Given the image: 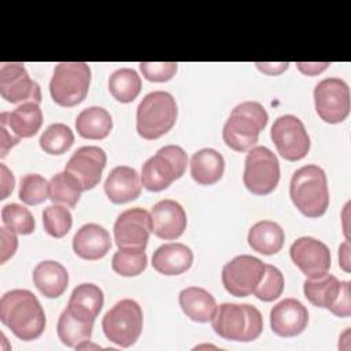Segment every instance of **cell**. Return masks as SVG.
Wrapping results in <instances>:
<instances>
[{
	"instance_id": "6da1fadb",
	"label": "cell",
	"mask_w": 351,
	"mask_h": 351,
	"mask_svg": "<svg viewBox=\"0 0 351 351\" xmlns=\"http://www.w3.org/2000/svg\"><path fill=\"white\" fill-rule=\"evenodd\" d=\"M1 322L21 340L30 341L40 337L45 329V313L27 289H12L0 299Z\"/></svg>"
},
{
	"instance_id": "7a4b0ae2",
	"label": "cell",
	"mask_w": 351,
	"mask_h": 351,
	"mask_svg": "<svg viewBox=\"0 0 351 351\" xmlns=\"http://www.w3.org/2000/svg\"><path fill=\"white\" fill-rule=\"evenodd\" d=\"M289 196L304 217L318 218L324 215L329 206L325 171L318 165H306L298 169L291 178Z\"/></svg>"
},
{
	"instance_id": "3957f363",
	"label": "cell",
	"mask_w": 351,
	"mask_h": 351,
	"mask_svg": "<svg viewBox=\"0 0 351 351\" xmlns=\"http://www.w3.org/2000/svg\"><path fill=\"white\" fill-rule=\"evenodd\" d=\"M269 115L258 101L237 104L223 125L222 137L225 144L237 152L251 149L259 138V133L267 125Z\"/></svg>"
},
{
	"instance_id": "277c9868",
	"label": "cell",
	"mask_w": 351,
	"mask_h": 351,
	"mask_svg": "<svg viewBox=\"0 0 351 351\" xmlns=\"http://www.w3.org/2000/svg\"><path fill=\"white\" fill-rule=\"evenodd\" d=\"M214 332L225 340L252 341L263 329L261 311L248 303H222L211 319Z\"/></svg>"
},
{
	"instance_id": "5b68a950",
	"label": "cell",
	"mask_w": 351,
	"mask_h": 351,
	"mask_svg": "<svg viewBox=\"0 0 351 351\" xmlns=\"http://www.w3.org/2000/svg\"><path fill=\"white\" fill-rule=\"evenodd\" d=\"M177 121L174 97L165 90H155L144 96L137 107L136 129L145 140H156L166 134Z\"/></svg>"
},
{
	"instance_id": "8992f818",
	"label": "cell",
	"mask_w": 351,
	"mask_h": 351,
	"mask_svg": "<svg viewBox=\"0 0 351 351\" xmlns=\"http://www.w3.org/2000/svg\"><path fill=\"white\" fill-rule=\"evenodd\" d=\"M186 165L188 156L180 145H165L143 165L141 185L149 192H160L184 176Z\"/></svg>"
},
{
	"instance_id": "52a82bcc",
	"label": "cell",
	"mask_w": 351,
	"mask_h": 351,
	"mask_svg": "<svg viewBox=\"0 0 351 351\" xmlns=\"http://www.w3.org/2000/svg\"><path fill=\"white\" fill-rule=\"evenodd\" d=\"M90 85V67L85 62H62L55 66L49 82L52 100L62 107L84 101Z\"/></svg>"
},
{
	"instance_id": "ba28073f",
	"label": "cell",
	"mask_w": 351,
	"mask_h": 351,
	"mask_svg": "<svg viewBox=\"0 0 351 351\" xmlns=\"http://www.w3.org/2000/svg\"><path fill=\"white\" fill-rule=\"evenodd\" d=\"M101 328L106 337L119 347L133 346L143 330V310L133 299L117 302L103 317Z\"/></svg>"
},
{
	"instance_id": "9c48e42d",
	"label": "cell",
	"mask_w": 351,
	"mask_h": 351,
	"mask_svg": "<svg viewBox=\"0 0 351 351\" xmlns=\"http://www.w3.org/2000/svg\"><path fill=\"white\" fill-rule=\"evenodd\" d=\"M243 181L245 188L258 196L271 193L280 181L277 156L266 147H252L245 158Z\"/></svg>"
},
{
	"instance_id": "30bf717a",
	"label": "cell",
	"mask_w": 351,
	"mask_h": 351,
	"mask_svg": "<svg viewBox=\"0 0 351 351\" xmlns=\"http://www.w3.org/2000/svg\"><path fill=\"white\" fill-rule=\"evenodd\" d=\"M314 104L318 117L326 123L343 122L351 107L347 82L336 77L319 81L314 88Z\"/></svg>"
},
{
	"instance_id": "8fae6325",
	"label": "cell",
	"mask_w": 351,
	"mask_h": 351,
	"mask_svg": "<svg viewBox=\"0 0 351 351\" xmlns=\"http://www.w3.org/2000/svg\"><path fill=\"white\" fill-rule=\"evenodd\" d=\"M277 152L287 160L303 159L310 149V137L303 122L291 114L278 117L270 130Z\"/></svg>"
},
{
	"instance_id": "7c38bea8",
	"label": "cell",
	"mask_w": 351,
	"mask_h": 351,
	"mask_svg": "<svg viewBox=\"0 0 351 351\" xmlns=\"http://www.w3.org/2000/svg\"><path fill=\"white\" fill-rule=\"evenodd\" d=\"M265 271V263L252 255H237L222 267V284L236 298L254 293Z\"/></svg>"
},
{
	"instance_id": "4fadbf2b",
	"label": "cell",
	"mask_w": 351,
	"mask_h": 351,
	"mask_svg": "<svg viewBox=\"0 0 351 351\" xmlns=\"http://www.w3.org/2000/svg\"><path fill=\"white\" fill-rule=\"evenodd\" d=\"M0 95L12 104L41 101L40 85L33 81L23 63L8 62L0 66Z\"/></svg>"
},
{
	"instance_id": "5bb4252c",
	"label": "cell",
	"mask_w": 351,
	"mask_h": 351,
	"mask_svg": "<svg viewBox=\"0 0 351 351\" xmlns=\"http://www.w3.org/2000/svg\"><path fill=\"white\" fill-rule=\"evenodd\" d=\"M151 232V214L141 207L122 211L114 223V237L119 248L145 250Z\"/></svg>"
},
{
	"instance_id": "9a60e30c",
	"label": "cell",
	"mask_w": 351,
	"mask_h": 351,
	"mask_svg": "<svg viewBox=\"0 0 351 351\" xmlns=\"http://www.w3.org/2000/svg\"><path fill=\"white\" fill-rule=\"evenodd\" d=\"M106 163L107 155L103 148L96 145H84L71 155L64 171L77 180L82 191H89L100 182Z\"/></svg>"
},
{
	"instance_id": "2e32d148",
	"label": "cell",
	"mask_w": 351,
	"mask_h": 351,
	"mask_svg": "<svg viewBox=\"0 0 351 351\" xmlns=\"http://www.w3.org/2000/svg\"><path fill=\"white\" fill-rule=\"evenodd\" d=\"M289 255L306 277H317L328 273L330 269V251L328 245L314 237L303 236L296 239L289 248Z\"/></svg>"
},
{
	"instance_id": "e0dca14e",
	"label": "cell",
	"mask_w": 351,
	"mask_h": 351,
	"mask_svg": "<svg viewBox=\"0 0 351 351\" xmlns=\"http://www.w3.org/2000/svg\"><path fill=\"white\" fill-rule=\"evenodd\" d=\"M308 324L307 308L293 298H285L270 310L271 330L280 337H295Z\"/></svg>"
},
{
	"instance_id": "ac0fdd59",
	"label": "cell",
	"mask_w": 351,
	"mask_h": 351,
	"mask_svg": "<svg viewBox=\"0 0 351 351\" xmlns=\"http://www.w3.org/2000/svg\"><path fill=\"white\" fill-rule=\"evenodd\" d=\"M152 232L163 240H176L186 229V214L182 206L171 199H163L151 210Z\"/></svg>"
},
{
	"instance_id": "d6986e66",
	"label": "cell",
	"mask_w": 351,
	"mask_h": 351,
	"mask_svg": "<svg viewBox=\"0 0 351 351\" xmlns=\"http://www.w3.org/2000/svg\"><path fill=\"white\" fill-rule=\"evenodd\" d=\"M104 192L112 203L123 204L140 196L141 180L133 167L117 166L104 181Z\"/></svg>"
},
{
	"instance_id": "ffe728a7",
	"label": "cell",
	"mask_w": 351,
	"mask_h": 351,
	"mask_svg": "<svg viewBox=\"0 0 351 351\" xmlns=\"http://www.w3.org/2000/svg\"><path fill=\"white\" fill-rule=\"evenodd\" d=\"M111 248L110 233L97 223H85L73 237L74 252L86 261L101 259Z\"/></svg>"
},
{
	"instance_id": "44dd1931",
	"label": "cell",
	"mask_w": 351,
	"mask_h": 351,
	"mask_svg": "<svg viewBox=\"0 0 351 351\" xmlns=\"http://www.w3.org/2000/svg\"><path fill=\"white\" fill-rule=\"evenodd\" d=\"M193 262V252L181 243L162 244L152 255V267L165 276H178L186 271Z\"/></svg>"
},
{
	"instance_id": "7402d4cb",
	"label": "cell",
	"mask_w": 351,
	"mask_h": 351,
	"mask_svg": "<svg viewBox=\"0 0 351 351\" xmlns=\"http://www.w3.org/2000/svg\"><path fill=\"white\" fill-rule=\"evenodd\" d=\"M0 123H4L19 138H27L40 130L43 111L38 103H22L11 112H1Z\"/></svg>"
},
{
	"instance_id": "603a6c76",
	"label": "cell",
	"mask_w": 351,
	"mask_h": 351,
	"mask_svg": "<svg viewBox=\"0 0 351 351\" xmlns=\"http://www.w3.org/2000/svg\"><path fill=\"white\" fill-rule=\"evenodd\" d=\"M344 284L346 281H339L333 274L324 273L317 277H307L303 282V292L311 304L332 311Z\"/></svg>"
},
{
	"instance_id": "cb8c5ba5",
	"label": "cell",
	"mask_w": 351,
	"mask_h": 351,
	"mask_svg": "<svg viewBox=\"0 0 351 351\" xmlns=\"http://www.w3.org/2000/svg\"><path fill=\"white\" fill-rule=\"evenodd\" d=\"M33 282L45 298L55 299L67 289L69 273L56 261H43L33 270Z\"/></svg>"
},
{
	"instance_id": "d4e9b609",
	"label": "cell",
	"mask_w": 351,
	"mask_h": 351,
	"mask_svg": "<svg viewBox=\"0 0 351 351\" xmlns=\"http://www.w3.org/2000/svg\"><path fill=\"white\" fill-rule=\"evenodd\" d=\"M178 303L188 318L202 324L211 321L217 310L214 296L200 287L184 288L178 295Z\"/></svg>"
},
{
	"instance_id": "484cf974",
	"label": "cell",
	"mask_w": 351,
	"mask_h": 351,
	"mask_svg": "<svg viewBox=\"0 0 351 351\" xmlns=\"http://www.w3.org/2000/svg\"><path fill=\"white\" fill-rule=\"evenodd\" d=\"M104 303L103 291L90 282L77 285L69 299L67 308L85 321H93L99 315Z\"/></svg>"
},
{
	"instance_id": "4316f807",
	"label": "cell",
	"mask_w": 351,
	"mask_h": 351,
	"mask_svg": "<svg viewBox=\"0 0 351 351\" xmlns=\"http://www.w3.org/2000/svg\"><path fill=\"white\" fill-rule=\"evenodd\" d=\"M223 156L214 148H203L192 155L191 176L200 185H213L222 178Z\"/></svg>"
},
{
	"instance_id": "83f0119b",
	"label": "cell",
	"mask_w": 351,
	"mask_h": 351,
	"mask_svg": "<svg viewBox=\"0 0 351 351\" xmlns=\"http://www.w3.org/2000/svg\"><path fill=\"white\" fill-rule=\"evenodd\" d=\"M247 240L254 251L262 255H273L282 248L285 236L277 222L263 219L251 226Z\"/></svg>"
},
{
	"instance_id": "f1b7e54d",
	"label": "cell",
	"mask_w": 351,
	"mask_h": 351,
	"mask_svg": "<svg viewBox=\"0 0 351 351\" xmlns=\"http://www.w3.org/2000/svg\"><path fill=\"white\" fill-rule=\"evenodd\" d=\"M75 129L84 138L101 140L106 138L112 130V118L103 107L92 106L84 108L77 115Z\"/></svg>"
},
{
	"instance_id": "f546056e",
	"label": "cell",
	"mask_w": 351,
	"mask_h": 351,
	"mask_svg": "<svg viewBox=\"0 0 351 351\" xmlns=\"http://www.w3.org/2000/svg\"><path fill=\"white\" fill-rule=\"evenodd\" d=\"M93 321H85L74 315L67 307L62 311L58 319V337L67 347H77L81 343L89 341L92 337Z\"/></svg>"
},
{
	"instance_id": "4dcf8cb0",
	"label": "cell",
	"mask_w": 351,
	"mask_h": 351,
	"mask_svg": "<svg viewBox=\"0 0 351 351\" xmlns=\"http://www.w3.org/2000/svg\"><path fill=\"white\" fill-rule=\"evenodd\" d=\"M108 90L115 100L132 103L141 90V78L133 69H118L108 78Z\"/></svg>"
},
{
	"instance_id": "1f68e13d",
	"label": "cell",
	"mask_w": 351,
	"mask_h": 351,
	"mask_svg": "<svg viewBox=\"0 0 351 351\" xmlns=\"http://www.w3.org/2000/svg\"><path fill=\"white\" fill-rule=\"evenodd\" d=\"M82 188L74 177L62 171L49 180V199L52 203L74 208L81 197Z\"/></svg>"
},
{
	"instance_id": "d6a6232c",
	"label": "cell",
	"mask_w": 351,
	"mask_h": 351,
	"mask_svg": "<svg viewBox=\"0 0 351 351\" xmlns=\"http://www.w3.org/2000/svg\"><path fill=\"white\" fill-rule=\"evenodd\" d=\"M111 267L115 273L123 277H134L141 274L147 267L145 250L119 248L112 256Z\"/></svg>"
},
{
	"instance_id": "836d02e7",
	"label": "cell",
	"mask_w": 351,
	"mask_h": 351,
	"mask_svg": "<svg viewBox=\"0 0 351 351\" xmlns=\"http://www.w3.org/2000/svg\"><path fill=\"white\" fill-rule=\"evenodd\" d=\"M38 143L44 152L51 155H62L73 145L74 134L67 125L58 122L49 125L43 132Z\"/></svg>"
},
{
	"instance_id": "e575fe53",
	"label": "cell",
	"mask_w": 351,
	"mask_h": 351,
	"mask_svg": "<svg viewBox=\"0 0 351 351\" xmlns=\"http://www.w3.org/2000/svg\"><path fill=\"white\" fill-rule=\"evenodd\" d=\"M43 225L45 232L55 237L60 239L69 233L73 225V217L69 208L62 204H51L43 211Z\"/></svg>"
},
{
	"instance_id": "d590c367",
	"label": "cell",
	"mask_w": 351,
	"mask_h": 351,
	"mask_svg": "<svg viewBox=\"0 0 351 351\" xmlns=\"http://www.w3.org/2000/svg\"><path fill=\"white\" fill-rule=\"evenodd\" d=\"M1 219L5 228L18 234H30L36 228L32 213L18 203L5 204L1 210Z\"/></svg>"
},
{
	"instance_id": "8d00e7d4",
	"label": "cell",
	"mask_w": 351,
	"mask_h": 351,
	"mask_svg": "<svg viewBox=\"0 0 351 351\" xmlns=\"http://www.w3.org/2000/svg\"><path fill=\"white\" fill-rule=\"evenodd\" d=\"M49 197V181L40 174H26L21 178L19 199L27 206H37Z\"/></svg>"
},
{
	"instance_id": "74e56055",
	"label": "cell",
	"mask_w": 351,
	"mask_h": 351,
	"mask_svg": "<svg viewBox=\"0 0 351 351\" xmlns=\"http://www.w3.org/2000/svg\"><path fill=\"white\" fill-rule=\"evenodd\" d=\"M284 291V276L273 265H265L262 280L254 291V295L262 302H273L281 296Z\"/></svg>"
},
{
	"instance_id": "f35d334b",
	"label": "cell",
	"mask_w": 351,
	"mask_h": 351,
	"mask_svg": "<svg viewBox=\"0 0 351 351\" xmlns=\"http://www.w3.org/2000/svg\"><path fill=\"white\" fill-rule=\"evenodd\" d=\"M140 70L145 80L151 82H166L177 73L176 62H141Z\"/></svg>"
},
{
	"instance_id": "ab89813d",
	"label": "cell",
	"mask_w": 351,
	"mask_h": 351,
	"mask_svg": "<svg viewBox=\"0 0 351 351\" xmlns=\"http://www.w3.org/2000/svg\"><path fill=\"white\" fill-rule=\"evenodd\" d=\"M18 248L16 233L5 226L0 228V263H5Z\"/></svg>"
},
{
	"instance_id": "60d3db41",
	"label": "cell",
	"mask_w": 351,
	"mask_h": 351,
	"mask_svg": "<svg viewBox=\"0 0 351 351\" xmlns=\"http://www.w3.org/2000/svg\"><path fill=\"white\" fill-rule=\"evenodd\" d=\"M21 141L18 136H15L4 123H0V156L4 158L8 151Z\"/></svg>"
},
{
	"instance_id": "b9f144b4",
	"label": "cell",
	"mask_w": 351,
	"mask_h": 351,
	"mask_svg": "<svg viewBox=\"0 0 351 351\" xmlns=\"http://www.w3.org/2000/svg\"><path fill=\"white\" fill-rule=\"evenodd\" d=\"M0 170H1V196H0V199L4 200L12 192V189L15 186V178H14V174L7 169L5 165L1 163Z\"/></svg>"
},
{
	"instance_id": "7bdbcfd3",
	"label": "cell",
	"mask_w": 351,
	"mask_h": 351,
	"mask_svg": "<svg viewBox=\"0 0 351 351\" xmlns=\"http://www.w3.org/2000/svg\"><path fill=\"white\" fill-rule=\"evenodd\" d=\"M298 69L307 75H317L319 73H322L328 66H330V63L324 62V63H318V62H313V63H303V62H298L296 63Z\"/></svg>"
},
{
	"instance_id": "ee69618b",
	"label": "cell",
	"mask_w": 351,
	"mask_h": 351,
	"mask_svg": "<svg viewBox=\"0 0 351 351\" xmlns=\"http://www.w3.org/2000/svg\"><path fill=\"white\" fill-rule=\"evenodd\" d=\"M255 64L261 71H263L269 75L281 74L289 66V63H255Z\"/></svg>"
},
{
	"instance_id": "f6af8a7d",
	"label": "cell",
	"mask_w": 351,
	"mask_h": 351,
	"mask_svg": "<svg viewBox=\"0 0 351 351\" xmlns=\"http://www.w3.org/2000/svg\"><path fill=\"white\" fill-rule=\"evenodd\" d=\"M339 261H340V267L346 273H350V241L348 240H346L339 248Z\"/></svg>"
}]
</instances>
